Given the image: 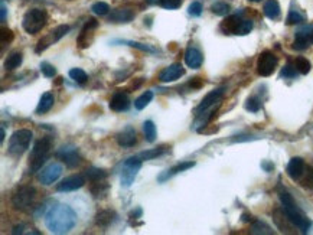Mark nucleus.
<instances>
[{
	"instance_id": "72a5a7b5",
	"label": "nucleus",
	"mask_w": 313,
	"mask_h": 235,
	"mask_svg": "<svg viewBox=\"0 0 313 235\" xmlns=\"http://www.w3.org/2000/svg\"><path fill=\"white\" fill-rule=\"evenodd\" d=\"M295 66H296V69L299 71V74H303V75L309 74L310 73V69H312V64H310V61H307V59L303 57L297 58L296 62H295Z\"/></svg>"
},
{
	"instance_id": "bb28decb",
	"label": "nucleus",
	"mask_w": 313,
	"mask_h": 235,
	"mask_svg": "<svg viewBox=\"0 0 313 235\" xmlns=\"http://www.w3.org/2000/svg\"><path fill=\"white\" fill-rule=\"evenodd\" d=\"M114 217L116 215L111 211H107V209L105 211H100L96 215V224L101 228L110 227L113 222H114Z\"/></svg>"
},
{
	"instance_id": "2f4dec72",
	"label": "nucleus",
	"mask_w": 313,
	"mask_h": 235,
	"mask_svg": "<svg viewBox=\"0 0 313 235\" xmlns=\"http://www.w3.org/2000/svg\"><path fill=\"white\" fill-rule=\"evenodd\" d=\"M251 234H261V235H272L274 231L269 227L263 221H256L251 227Z\"/></svg>"
},
{
	"instance_id": "423d86ee",
	"label": "nucleus",
	"mask_w": 313,
	"mask_h": 235,
	"mask_svg": "<svg viewBox=\"0 0 313 235\" xmlns=\"http://www.w3.org/2000/svg\"><path fill=\"white\" fill-rule=\"evenodd\" d=\"M36 198V189L31 185H24L17 187L16 192L12 196V205L17 211H29Z\"/></svg>"
},
{
	"instance_id": "5fc2aeb1",
	"label": "nucleus",
	"mask_w": 313,
	"mask_h": 235,
	"mask_svg": "<svg viewBox=\"0 0 313 235\" xmlns=\"http://www.w3.org/2000/svg\"><path fill=\"white\" fill-rule=\"evenodd\" d=\"M250 2H261V0H250Z\"/></svg>"
},
{
	"instance_id": "a878e982",
	"label": "nucleus",
	"mask_w": 313,
	"mask_h": 235,
	"mask_svg": "<svg viewBox=\"0 0 313 235\" xmlns=\"http://www.w3.org/2000/svg\"><path fill=\"white\" fill-rule=\"evenodd\" d=\"M22 61H24L22 52L15 51V52L9 54L8 58H6V61H5V69H6V71H13V69H16V68H19V66L22 65Z\"/></svg>"
},
{
	"instance_id": "f704fd0d",
	"label": "nucleus",
	"mask_w": 313,
	"mask_h": 235,
	"mask_svg": "<svg viewBox=\"0 0 313 235\" xmlns=\"http://www.w3.org/2000/svg\"><path fill=\"white\" fill-rule=\"evenodd\" d=\"M70 77H71V80H74L77 84H84V82H87V80H88L87 73H85L84 69H81V68H73V69L70 71Z\"/></svg>"
},
{
	"instance_id": "58836bf2",
	"label": "nucleus",
	"mask_w": 313,
	"mask_h": 235,
	"mask_svg": "<svg viewBox=\"0 0 313 235\" xmlns=\"http://www.w3.org/2000/svg\"><path fill=\"white\" fill-rule=\"evenodd\" d=\"M305 22V15L300 13L299 10L292 9L289 12V16H287V25H297Z\"/></svg>"
},
{
	"instance_id": "0eeeda50",
	"label": "nucleus",
	"mask_w": 313,
	"mask_h": 235,
	"mask_svg": "<svg viewBox=\"0 0 313 235\" xmlns=\"http://www.w3.org/2000/svg\"><path fill=\"white\" fill-rule=\"evenodd\" d=\"M143 160L139 156H131L126 162L123 163V168L120 171V183L123 187H130L133 185L135 179H136L137 173L142 168Z\"/></svg>"
},
{
	"instance_id": "4468645a",
	"label": "nucleus",
	"mask_w": 313,
	"mask_h": 235,
	"mask_svg": "<svg viewBox=\"0 0 313 235\" xmlns=\"http://www.w3.org/2000/svg\"><path fill=\"white\" fill-rule=\"evenodd\" d=\"M224 91L225 88H217V89H212L209 94H207L205 96V98L201 101V104L196 107V110H195V113L198 114H202L205 113L207 110H209L212 106H215V104H218L219 101H221V98H222V96H224Z\"/></svg>"
},
{
	"instance_id": "20e7f679",
	"label": "nucleus",
	"mask_w": 313,
	"mask_h": 235,
	"mask_svg": "<svg viewBox=\"0 0 313 235\" xmlns=\"http://www.w3.org/2000/svg\"><path fill=\"white\" fill-rule=\"evenodd\" d=\"M32 131L28 129L16 130L10 138H9L8 145V153L12 157H20L22 154L29 149L31 142H32Z\"/></svg>"
},
{
	"instance_id": "ddd939ff",
	"label": "nucleus",
	"mask_w": 313,
	"mask_h": 235,
	"mask_svg": "<svg viewBox=\"0 0 313 235\" xmlns=\"http://www.w3.org/2000/svg\"><path fill=\"white\" fill-rule=\"evenodd\" d=\"M97 28H98V24H97L96 19H88V20L85 22L84 28L81 29L80 36H78V39H77V43L80 45V48H88L90 43L93 41V36H94V33L93 32L96 31Z\"/></svg>"
},
{
	"instance_id": "2eb2a0df",
	"label": "nucleus",
	"mask_w": 313,
	"mask_h": 235,
	"mask_svg": "<svg viewBox=\"0 0 313 235\" xmlns=\"http://www.w3.org/2000/svg\"><path fill=\"white\" fill-rule=\"evenodd\" d=\"M85 183V179L81 175H73V176H68L65 178L61 183L56 185V191L58 192H73V191H77L80 187L84 186Z\"/></svg>"
},
{
	"instance_id": "393cba45",
	"label": "nucleus",
	"mask_w": 313,
	"mask_h": 235,
	"mask_svg": "<svg viewBox=\"0 0 313 235\" xmlns=\"http://www.w3.org/2000/svg\"><path fill=\"white\" fill-rule=\"evenodd\" d=\"M263 10H264L265 16L269 17V19H272V20H276V19L280 17L281 9L277 0H267L264 3V9Z\"/></svg>"
},
{
	"instance_id": "c85d7f7f",
	"label": "nucleus",
	"mask_w": 313,
	"mask_h": 235,
	"mask_svg": "<svg viewBox=\"0 0 313 235\" xmlns=\"http://www.w3.org/2000/svg\"><path fill=\"white\" fill-rule=\"evenodd\" d=\"M94 185L91 186V194L93 196L98 199V198H104L107 192H108V185L104 183L103 180H98V182H93Z\"/></svg>"
},
{
	"instance_id": "cd10ccee",
	"label": "nucleus",
	"mask_w": 313,
	"mask_h": 235,
	"mask_svg": "<svg viewBox=\"0 0 313 235\" xmlns=\"http://www.w3.org/2000/svg\"><path fill=\"white\" fill-rule=\"evenodd\" d=\"M169 150V147L166 146H159L156 147V149H152V150H146V152H142V153H139L137 156L145 162V160H152V159H154V157H159V156H162V154H165L166 152Z\"/></svg>"
},
{
	"instance_id": "aec40b11",
	"label": "nucleus",
	"mask_w": 313,
	"mask_h": 235,
	"mask_svg": "<svg viewBox=\"0 0 313 235\" xmlns=\"http://www.w3.org/2000/svg\"><path fill=\"white\" fill-rule=\"evenodd\" d=\"M202 62H204V55L198 48L195 46H189L185 52V64L188 68H192V69H198L201 68Z\"/></svg>"
},
{
	"instance_id": "4c0bfd02",
	"label": "nucleus",
	"mask_w": 313,
	"mask_h": 235,
	"mask_svg": "<svg viewBox=\"0 0 313 235\" xmlns=\"http://www.w3.org/2000/svg\"><path fill=\"white\" fill-rule=\"evenodd\" d=\"M260 108H261V100L260 98L256 97V96L247 98V101H245V110L247 111L257 113V111H260Z\"/></svg>"
},
{
	"instance_id": "f03ea898",
	"label": "nucleus",
	"mask_w": 313,
	"mask_h": 235,
	"mask_svg": "<svg viewBox=\"0 0 313 235\" xmlns=\"http://www.w3.org/2000/svg\"><path fill=\"white\" fill-rule=\"evenodd\" d=\"M279 198H280L281 206H283V212H284V215L292 222V225H295L302 232H307L310 229V227H312V222H310V219L306 217L305 212L297 206L293 196L287 191H280Z\"/></svg>"
},
{
	"instance_id": "473e14b6",
	"label": "nucleus",
	"mask_w": 313,
	"mask_h": 235,
	"mask_svg": "<svg viewBox=\"0 0 313 235\" xmlns=\"http://www.w3.org/2000/svg\"><path fill=\"white\" fill-rule=\"evenodd\" d=\"M211 10H212V13L217 15V16H227V15L230 13L231 8H230V5H228L227 2H215V3L211 6Z\"/></svg>"
},
{
	"instance_id": "c9c22d12",
	"label": "nucleus",
	"mask_w": 313,
	"mask_h": 235,
	"mask_svg": "<svg viewBox=\"0 0 313 235\" xmlns=\"http://www.w3.org/2000/svg\"><path fill=\"white\" fill-rule=\"evenodd\" d=\"M87 178L91 180V182H98V180H104L105 176H107V173H105V171H103V169H98V168H90L88 171H87Z\"/></svg>"
},
{
	"instance_id": "a19ab883",
	"label": "nucleus",
	"mask_w": 313,
	"mask_h": 235,
	"mask_svg": "<svg viewBox=\"0 0 313 235\" xmlns=\"http://www.w3.org/2000/svg\"><path fill=\"white\" fill-rule=\"evenodd\" d=\"M40 73L43 74L47 78H54L56 74V69L54 65H51L49 62H40Z\"/></svg>"
},
{
	"instance_id": "b1692460",
	"label": "nucleus",
	"mask_w": 313,
	"mask_h": 235,
	"mask_svg": "<svg viewBox=\"0 0 313 235\" xmlns=\"http://www.w3.org/2000/svg\"><path fill=\"white\" fill-rule=\"evenodd\" d=\"M54 103H55V97H54L52 92H49L48 91V92L42 94L39 103H38V107H36V113L38 114L48 113L49 110L52 108V106H54Z\"/></svg>"
},
{
	"instance_id": "7c9ffc66",
	"label": "nucleus",
	"mask_w": 313,
	"mask_h": 235,
	"mask_svg": "<svg viewBox=\"0 0 313 235\" xmlns=\"http://www.w3.org/2000/svg\"><path fill=\"white\" fill-rule=\"evenodd\" d=\"M152 100H153V91H146V92H143L140 97L135 100V107H136V110H143V108H146V107L152 103Z\"/></svg>"
},
{
	"instance_id": "a211bd4d",
	"label": "nucleus",
	"mask_w": 313,
	"mask_h": 235,
	"mask_svg": "<svg viewBox=\"0 0 313 235\" xmlns=\"http://www.w3.org/2000/svg\"><path fill=\"white\" fill-rule=\"evenodd\" d=\"M305 171L306 165L302 157H292L289 163H287V168H286V172H287L289 178L293 179V180H299L305 175Z\"/></svg>"
},
{
	"instance_id": "09e8293b",
	"label": "nucleus",
	"mask_w": 313,
	"mask_h": 235,
	"mask_svg": "<svg viewBox=\"0 0 313 235\" xmlns=\"http://www.w3.org/2000/svg\"><path fill=\"white\" fill-rule=\"evenodd\" d=\"M202 85H204V82H202L201 78H192V80L189 81V87H191V88L198 89L201 88Z\"/></svg>"
},
{
	"instance_id": "864d4df0",
	"label": "nucleus",
	"mask_w": 313,
	"mask_h": 235,
	"mask_svg": "<svg viewBox=\"0 0 313 235\" xmlns=\"http://www.w3.org/2000/svg\"><path fill=\"white\" fill-rule=\"evenodd\" d=\"M146 2H147L149 5H156V3H159L161 0H146Z\"/></svg>"
},
{
	"instance_id": "37998d69",
	"label": "nucleus",
	"mask_w": 313,
	"mask_h": 235,
	"mask_svg": "<svg viewBox=\"0 0 313 235\" xmlns=\"http://www.w3.org/2000/svg\"><path fill=\"white\" fill-rule=\"evenodd\" d=\"M297 71L296 66H293V65L287 64L286 66H283V69H281L280 73V77L281 78H295L297 75Z\"/></svg>"
},
{
	"instance_id": "412c9836",
	"label": "nucleus",
	"mask_w": 313,
	"mask_h": 235,
	"mask_svg": "<svg viewBox=\"0 0 313 235\" xmlns=\"http://www.w3.org/2000/svg\"><path fill=\"white\" fill-rule=\"evenodd\" d=\"M195 166V162H181L177 163V165H175L173 168H170V169H168V171L162 172L161 175L158 176V182H161V183H163V182H166L168 179L173 178V176H176V175H179V173H182V172L188 171V169H191V168H193Z\"/></svg>"
},
{
	"instance_id": "f257e3e1",
	"label": "nucleus",
	"mask_w": 313,
	"mask_h": 235,
	"mask_svg": "<svg viewBox=\"0 0 313 235\" xmlns=\"http://www.w3.org/2000/svg\"><path fill=\"white\" fill-rule=\"evenodd\" d=\"M77 212L70 205L58 203L45 214V225L52 234H66L77 225Z\"/></svg>"
},
{
	"instance_id": "8fccbe9b",
	"label": "nucleus",
	"mask_w": 313,
	"mask_h": 235,
	"mask_svg": "<svg viewBox=\"0 0 313 235\" xmlns=\"http://www.w3.org/2000/svg\"><path fill=\"white\" fill-rule=\"evenodd\" d=\"M6 16H8V8H6L5 2H2V16H0V20L5 22V20H6Z\"/></svg>"
},
{
	"instance_id": "f3484780",
	"label": "nucleus",
	"mask_w": 313,
	"mask_h": 235,
	"mask_svg": "<svg viewBox=\"0 0 313 235\" xmlns=\"http://www.w3.org/2000/svg\"><path fill=\"white\" fill-rule=\"evenodd\" d=\"M116 140H117V143H119V146L120 147H124V149L133 147L137 143L136 130L133 129L131 126H126V127L116 136Z\"/></svg>"
},
{
	"instance_id": "c03bdc74",
	"label": "nucleus",
	"mask_w": 313,
	"mask_h": 235,
	"mask_svg": "<svg viewBox=\"0 0 313 235\" xmlns=\"http://www.w3.org/2000/svg\"><path fill=\"white\" fill-rule=\"evenodd\" d=\"M163 9H168V10H175L182 6V0H161L159 2Z\"/></svg>"
},
{
	"instance_id": "1a4fd4ad",
	"label": "nucleus",
	"mask_w": 313,
	"mask_h": 235,
	"mask_svg": "<svg viewBox=\"0 0 313 235\" xmlns=\"http://www.w3.org/2000/svg\"><path fill=\"white\" fill-rule=\"evenodd\" d=\"M277 66V57L270 51L261 52L257 61V74L260 77H270Z\"/></svg>"
},
{
	"instance_id": "5701e85b",
	"label": "nucleus",
	"mask_w": 313,
	"mask_h": 235,
	"mask_svg": "<svg viewBox=\"0 0 313 235\" xmlns=\"http://www.w3.org/2000/svg\"><path fill=\"white\" fill-rule=\"evenodd\" d=\"M135 19V13L130 9H117L111 12V15L108 17L110 22H116V24H129Z\"/></svg>"
},
{
	"instance_id": "f8f14e48",
	"label": "nucleus",
	"mask_w": 313,
	"mask_h": 235,
	"mask_svg": "<svg viewBox=\"0 0 313 235\" xmlns=\"http://www.w3.org/2000/svg\"><path fill=\"white\" fill-rule=\"evenodd\" d=\"M56 157H59L68 168H75L81 163V156L74 146H62L56 152Z\"/></svg>"
},
{
	"instance_id": "39448f33",
	"label": "nucleus",
	"mask_w": 313,
	"mask_h": 235,
	"mask_svg": "<svg viewBox=\"0 0 313 235\" xmlns=\"http://www.w3.org/2000/svg\"><path fill=\"white\" fill-rule=\"evenodd\" d=\"M47 20H48V16H47L45 10L31 9L25 13L24 19H22V26L29 35H35L43 29V26L47 25Z\"/></svg>"
},
{
	"instance_id": "49530a36",
	"label": "nucleus",
	"mask_w": 313,
	"mask_h": 235,
	"mask_svg": "<svg viewBox=\"0 0 313 235\" xmlns=\"http://www.w3.org/2000/svg\"><path fill=\"white\" fill-rule=\"evenodd\" d=\"M13 38H15V35H13V32H12L10 29H8V28H2L0 41H2L3 45H5V43H10V42L13 41Z\"/></svg>"
},
{
	"instance_id": "3c124183",
	"label": "nucleus",
	"mask_w": 313,
	"mask_h": 235,
	"mask_svg": "<svg viewBox=\"0 0 313 235\" xmlns=\"http://www.w3.org/2000/svg\"><path fill=\"white\" fill-rule=\"evenodd\" d=\"M261 168H263L265 172H272L274 169V165H273V163H270V162H267V160H264V162L261 163Z\"/></svg>"
},
{
	"instance_id": "79ce46f5",
	"label": "nucleus",
	"mask_w": 313,
	"mask_h": 235,
	"mask_svg": "<svg viewBox=\"0 0 313 235\" xmlns=\"http://www.w3.org/2000/svg\"><path fill=\"white\" fill-rule=\"evenodd\" d=\"M202 10H204V8H202L201 2H192L188 8V13L193 17H198L202 15Z\"/></svg>"
},
{
	"instance_id": "dca6fc26",
	"label": "nucleus",
	"mask_w": 313,
	"mask_h": 235,
	"mask_svg": "<svg viewBox=\"0 0 313 235\" xmlns=\"http://www.w3.org/2000/svg\"><path fill=\"white\" fill-rule=\"evenodd\" d=\"M185 75V68L181 64H172L162 69L159 74V80L162 82H173Z\"/></svg>"
},
{
	"instance_id": "ea45409f",
	"label": "nucleus",
	"mask_w": 313,
	"mask_h": 235,
	"mask_svg": "<svg viewBox=\"0 0 313 235\" xmlns=\"http://www.w3.org/2000/svg\"><path fill=\"white\" fill-rule=\"evenodd\" d=\"M91 10L96 13V15H100V16H105L108 12H110V6L105 3V2H97L91 6Z\"/></svg>"
},
{
	"instance_id": "603ef678",
	"label": "nucleus",
	"mask_w": 313,
	"mask_h": 235,
	"mask_svg": "<svg viewBox=\"0 0 313 235\" xmlns=\"http://www.w3.org/2000/svg\"><path fill=\"white\" fill-rule=\"evenodd\" d=\"M0 136H2V137H0V142L3 143V140H5V137H6V134H5V129H3V127H2V133H0Z\"/></svg>"
},
{
	"instance_id": "6e6552de",
	"label": "nucleus",
	"mask_w": 313,
	"mask_h": 235,
	"mask_svg": "<svg viewBox=\"0 0 313 235\" xmlns=\"http://www.w3.org/2000/svg\"><path fill=\"white\" fill-rule=\"evenodd\" d=\"M68 32H70V26H68V25H59V26H56L54 31H51L47 36H43L42 39L38 41L36 48H35V52H36V54H42V52L47 51L51 45H54V43H56L58 41H61Z\"/></svg>"
},
{
	"instance_id": "4be33fe9",
	"label": "nucleus",
	"mask_w": 313,
	"mask_h": 235,
	"mask_svg": "<svg viewBox=\"0 0 313 235\" xmlns=\"http://www.w3.org/2000/svg\"><path fill=\"white\" fill-rule=\"evenodd\" d=\"M241 22H242V19H241L240 15H231L221 24V31L225 35H237Z\"/></svg>"
},
{
	"instance_id": "9b49d317",
	"label": "nucleus",
	"mask_w": 313,
	"mask_h": 235,
	"mask_svg": "<svg viewBox=\"0 0 313 235\" xmlns=\"http://www.w3.org/2000/svg\"><path fill=\"white\" fill-rule=\"evenodd\" d=\"M313 43V25H307L305 28H302L300 31H297L296 36H295V42H293V49L297 51H303L307 49Z\"/></svg>"
},
{
	"instance_id": "a18cd8bd",
	"label": "nucleus",
	"mask_w": 313,
	"mask_h": 235,
	"mask_svg": "<svg viewBox=\"0 0 313 235\" xmlns=\"http://www.w3.org/2000/svg\"><path fill=\"white\" fill-rule=\"evenodd\" d=\"M253 22L251 20H249V19H242V22H241L240 28H238V32H237V35H249L251 31H253Z\"/></svg>"
},
{
	"instance_id": "9d476101",
	"label": "nucleus",
	"mask_w": 313,
	"mask_h": 235,
	"mask_svg": "<svg viewBox=\"0 0 313 235\" xmlns=\"http://www.w3.org/2000/svg\"><path fill=\"white\" fill-rule=\"evenodd\" d=\"M62 171H64L62 165H59V163L56 162L51 163V165H48L47 168H43V169L39 172L38 180H39L42 185L49 186V185H52L54 182H56L58 179L61 178Z\"/></svg>"
},
{
	"instance_id": "de8ad7c7",
	"label": "nucleus",
	"mask_w": 313,
	"mask_h": 235,
	"mask_svg": "<svg viewBox=\"0 0 313 235\" xmlns=\"http://www.w3.org/2000/svg\"><path fill=\"white\" fill-rule=\"evenodd\" d=\"M306 173V178L305 180H303V185L307 187H312L313 189V169L312 168H307L305 171Z\"/></svg>"
},
{
	"instance_id": "6ab92c4d",
	"label": "nucleus",
	"mask_w": 313,
	"mask_h": 235,
	"mask_svg": "<svg viewBox=\"0 0 313 235\" xmlns=\"http://www.w3.org/2000/svg\"><path fill=\"white\" fill-rule=\"evenodd\" d=\"M130 108V98L126 92L119 91L113 96L111 101H110V110L116 111V113H123L127 111Z\"/></svg>"
},
{
	"instance_id": "e433bc0d",
	"label": "nucleus",
	"mask_w": 313,
	"mask_h": 235,
	"mask_svg": "<svg viewBox=\"0 0 313 235\" xmlns=\"http://www.w3.org/2000/svg\"><path fill=\"white\" fill-rule=\"evenodd\" d=\"M124 43H127L131 48L140 49V51H143V52H150V54H158V52H159V49H156L154 46H152V45H149V43H142V42L135 41H126Z\"/></svg>"
},
{
	"instance_id": "c756f323",
	"label": "nucleus",
	"mask_w": 313,
	"mask_h": 235,
	"mask_svg": "<svg viewBox=\"0 0 313 235\" xmlns=\"http://www.w3.org/2000/svg\"><path fill=\"white\" fill-rule=\"evenodd\" d=\"M143 133H145L146 142L153 143V142L156 140L158 131H156V126H154V123H153L152 120H147V122L143 123Z\"/></svg>"
},
{
	"instance_id": "7ed1b4c3",
	"label": "nucleus",
	"mask_w": 313,
	"mask_h": 235,
	"mask_svg": "<svg viewBox=\"0 0 313 235\" xmlns=\"http://www.w3.org/2000/svg\"><path fill=\"white\" fill-rule=\"evenodd\" d=\"M52 146H54V142L51 137H42L39 138L35 146L31 150V154H29V169L31 172H39L42 165L47 162V159L49 157V153L52 150Z\"/></svg>"
}]
</instances>
